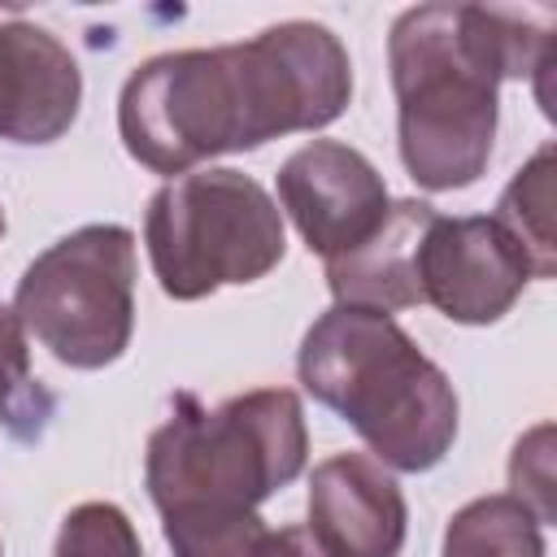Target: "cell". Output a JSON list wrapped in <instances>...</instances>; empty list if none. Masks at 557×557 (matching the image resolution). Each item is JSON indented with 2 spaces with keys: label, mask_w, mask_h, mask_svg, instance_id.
<instances>
[{
  "label": "cell",
  "mask_w": 557,
  "mask_h": 557,
  "mask_svg": "<svg viewBox=\"0 0 557 557\" xmlns=\"http://www.w3.org/2000/svg\"><path fill=\"white\" fill-rule=\"evenodd\" d=\"M352 96L344 44L318 22H278L244 44L161 52L117 96L126 152L152 174H187L292 131L331 126Z\"/></svg>",
  "instance_id": "1"
},
{
  "label": "cell",
  "mask_w": 557,
  "mask_h": 557,
  "mask_svg": "<svg viewBox=\"0 0 557 557\" xmlns=\"http://www.w3.org/2000/svg\"><path fill=\"white\" fill-rule=\"evenodd\" d=\"M553 57V22L500 4H413L392 22L400 161L426 191L470 187L492 157L496 87L531 78Z\"/></svg>",
  "instance_id": "2"
},
{
  "label": "cell",
  "mask_w": 557,
  "mask_h": 557,
  "mask_svg": "<svg viewBox=\"0 0 557 557\" xmlns=\"http://www.w3.org/2000/svg\"><path fill=\"white\" fill-rule=\"evenodd\" d=\"M300 383L335 409L392 470L422 474L457 440V392L448 374L379 309L331 305L300 339Z\"/></svg>",
  "instance_id": "3"
},
{
  "label": "cell",
  "mask_w": 557,
  "mask_h": 557,
  "mask_svg": "<svg viewBox=\"0 0 557 557\" xmlns=\"http://www.w3.org/2000/svg\"><path fill=\"white\" fill-rule=\"evenodd\" d=\"M309 457L305 409L287 387H257L222 405L178 396L148 435L144 483L161 518L239 513L287 487Z\"/></svg>",
  "instance_id": "4"
},
{
  "label": "cell",
  "mask_w": 557,
  "mask_h": 557,
  "mask_svg": "<svg viewBox=\"0 0 557 557\" xmlns=\"http://www.w3.org/2000/svg\"><path fill=\"white\" fill-rule=\"evenodd\" d=\"M152 274L170 300H200L265 278L287 248L270 191L239 170H187L157 187L144 213Z\"/></svg>",
  "instance_id": "5"
},
{
  "label": "cell",
  "mask_w": 557,
  "mask_h": 557,
  "mask_svg": "<svg viewBox=\"0 0 557 557\" xmlns=\"http://www.w3.org/2000/svg\"><path fill=\"white\" fill-rule=\"evenodd\" d=\"M13 313L70 370L117 361L135 331V235L117 222L70 231L26 265Z\"/></svg>",
  "instance_id": "6"
},
{
  "label": "cell",
  "mask_w": 557,
  "mask_h": 557,
  "mask_svg": "<svg viewBox=\"0 0 557 557\" xmlns=\"http://www.w3.org/2000/svg\"><path fill=\"white\" fill-rule=\"evenodd\" d=\"M387 205L383 174L339 139H313L278 170V209L322 261L344 257L370 239Z\"/></svg>",
  "instance_id": "7"
},
{
  "label": "cell",
  "mask_w": 557,
  "mask_h": 557,
  "mask_svg": "<svg viewBox=\"0 0 557 557\" xmlns=\"http://www.w3.org/2000/svg\"><path fill=\"white\" fill-rule=\"evenodd\" d=\"M531 278L527 257L492 218H440L418 248L422 305L466 326L500 322Z\"/></svg>",
  "instance_id": "8"
},
{
  "label": "cell",
  "mask_w": 557,
  "mask_h": 557,
  "mask_svg": "<svg viewBox=\"0 0 557 557\" xmlns=\"http://www.w3.org/2000/svg\"><path fill=\"white\" fill-rule=\"evenodd\" d=\"M309 531L331 557H396L409 509L392 470L366 453H335L309 479Z\"/></svg>",
  "instance_id": "9"
},
{
  "label": "cell",
  "mask_w": 557,
  "mask_h": 557,
  "mask_svg": "<svg viewBox=\"0 0 557 557\" xmlns=\"http://www.w3.org/2000/svg\"><path fill=\"white\" fill-rule=\"evenodd\" d=\"M83 74L70 48L35 22H0V139L52 144L70 131Z\"/></svg>",
  "instance_id": "10"
},
{
  "label": "cell",
  "mask_w": 557,
  "mask_h": 557,
  "mask_svg": "<svg viewBox=\"0 0 557 557\" xmlns=\"http://www.w3.org/2000/svg\"><path fill=\"white\" fill-rule=\"evenodd\" d=\"M431 222H435V209L426 200H392L370 239L326 261V287L335 305H361L379 313L422 305L418 248Z\"/></svg>",
  "instance_id": "11"
},
{
  "label": "cell",
  "mask_w": 557,
  "mask_h": 557,
  "mask_svg": "<svg viewBox=\"0 0 557 557\" xmlns=\"http://www.w3.org/2000/svg\"><path fill=\"white\" fill-rule=\"evenodd\" d=\"M513 248L527 257L531 278L557 274V231H553V148L544 144L505 187L496 218H492Z\"/></svg>",
  "instance_id": "12"
},
{
  "label": "cell",
  "mask_w": 557,
  "mask_h": 557,
  "mask_svg": "<svg viewBox=\"0 0 557 557\" xmlns=\"http://www.w3.org/2000/svg\"><path fill=\"white\" fill-rule=\"evenodd\" d=\"M444 557H544V531L518 496H479L444 527Z\"/></svg>",
  "instance_id": "13"
},
{
  "label": "cell",
  "mask_w": 557,
  "mask_h": 557,
  "mask_svg": "<svg viewBox=\"0 0 557 557\" xmlns=\"http://www.w3.org/2000/svg\"><path fill=\"white\" fill-rule=\"evenodd\" d=\"M161 531L174 557H257L265 540V522L257 518V509L178 513V518H161Z\"/></svg>",
  "instance_id": "14"
},
{
  "label": "cell",
  "mask_w": 557,
  "mask_h": 557,
  "mask_svg": "<svg viewBox=\"0 0 557 557\" xmlns=\"http://www.w3.org/2000/svg\"><path fill=\"white\" fill-rule=\"evenodd\" d=\"M52 557H144V548L135 522L117 505L87 500L61 518Z\"/></svg>",
  "instance_id": "15"
},
{
  "label": "cell",
  "mask_w": 557,
  "mask_h": 557,
  "mask_svg": "<svg viewBox=\"0 0 557 557\" xmlns=\"http://www.w3.org/2000/svg\"><path fill=\"white\" fill-rule=\"evenodd\" d=\"M509 487L540 518V527L557 518V509H553V426H535L531 435L518 440V448L509 457Z\"/></svg>",
  "instance_id": "16"
},
{
  "label": "cell",
  "mask_w": 557,
  "mask_h": 557,
  "mask_svg": "<svg viewBox=\"0 0 557 557\" xmlns=\"http://www.w3.org/2000/svg\"><path fill=\"white\" fill-rule=\"evenodd\" d=\"M30 392V352H26V331L13 309L0 305V422L13 418L22 396Z\"/></svg>",
  "instance_id": "17"
},
{
  "label": "cell",
  "mask_w": 557,
  "mask_h": 557,
  "mask_svg": "<svg viewBox=\"0 0 557 557\" xmlns=\"http://www.w3.org/2000/svg\"><path fill=\"white\" fill-rule=\"evenodd\" d=\"M257 557H331L309 527H278V531H265Z\"/></svg>",
  "instance_id": "18"
},
{
  "label": "cell",
  "mask_w": 557,
  "mask_h": 557,
  "mask_svg": "<svg viewBox=\"0 0 557 557\" xmlns=\"http://www.w3.org/2000/svg\"><path fill=\"white\" fill-rule=\"evenodd\" d=\"M0 235H4V209H0Z\"/></svg>",
  "instance_id": "19"
}]
</instances>
